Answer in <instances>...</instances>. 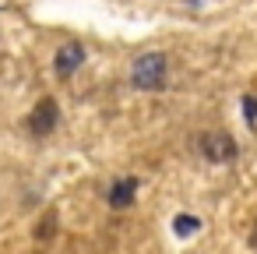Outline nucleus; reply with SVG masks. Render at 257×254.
Instances as JSON below:
<instances>
[{
    "mask_svg": "<svg viewBox=\"0 0 257 254\" xmlns=\"http://www.w3.org/2000/svg\"><path fill=\"white\" fill-rule=\"evenodd\" d=\"M166 71H169V60L166 53H141L134 60V71H131V81L145 92H159L166 89Z\"/></svg>",
    "mask_w": 257,
    "mask_h": 254,
    "instance_id": "obj_1",
    "label": "nucleus"
},
{
    "mask_svg": "<svg viewBox=\"0 0 257 254\" xmlns=\"http://www.w3.org/2000/svg\"><path fill=\"white\" fill-rule=\"evenodd\" d=\"M197 145H201L204 159H211V162H232V159H236V141H232L229 134L208 131V134H201Z\"/></svg>",
    "mask_w": 257,
    "mask_h": 254,
    "instance_id": "obj_2",
    "label": "nucleus"
},
{
    "mask_svg": "<svg viewBox=\"0 0 257 254\" xmlns=\"http://www.w3.org/2000/svg\"><path fill=\"white\" fill-rule=\"evenodd\" d=\"M57 117H60L57 99H39V103H36V110L29 113V131H32L36 138H46V134L57 127Z\"/></svg>",
    "mask_w": 257,
    "mask_h": 254,
    "instance_id": "obj_3",
    "label": "nucleus"
},
{
    "mask_svg": "<svg viewBox=\"0 0 257 254\" xmlns=\"http://www.w3.org/2000/svg\"><path fill=\"white\" fill-rule=\"evenodd\" d=\"M81 60H85V46H81V43H64V46L57 50V57H53V67H57L60 78H71V74L81 67Z\"/></svg>",
    "mask_w": 257,
    "mask_h": 254,
    "instance_id": "obj_4",
    "label": "nucleus"
},
{
    "mask_svg": "<svg viewBox=\"0 0 257 254\" xmlns=\"http://www.w3.org/2000/svg\"><path fill=\"white\" fill-rule=\"evenodd\" d=\"M138 198V177H120L113 187H109V208H131Z\"/></svg>",
    "mask_w": 257,
    "mask_h": 254,
    "instance_id": "obj_5",
    "label": "nucleus"
},
{
    "mask_svg": "<svg viewBox=\"0 0 257 254\" xmlns=\"http://www.w3.org/2000/svg\"><path fill=\"white\" fill-rule=\"evenodd\" d=\"M197 226H201V222H197L194 215H176V219H173L176 236H190V233H197Z\"/></svg>",
    "mask_w": 257,
    "mask_h": 254,
    "instance_id": "obj_6",
    "label": "nucleus"
},
{
    "mask_svg": "<svg viewBox=\"0 0 257 254\" xmlns=\"http://www.w3.org/2000/svg\"><path fill=\"white\" fill-rule=\"evenodd\" d=\"M53 233H57V215H53V212H46V215H43V222H39V229H36V240H50Z\"/></svg>",
    "mask_w": 257,
    "mask_h": 254,
    "instance_id": "obj_7",
    "label": "nucleus"
},
{
    "mask_svg": "<svg viewBox=\"0 0 257 254\" xmlns=\"http://www.w3.org/2000/svg\"><path fill=\"white\" fill-rule=\"evenodd\" d=\"M243 113H246L250 124L257 120V96H243Z\"/></svg>",
    "mask_w": 257,
    "mask_h": 254,
    "instance_id": "obj_8",
    "label": "nucleus"
},
{
    "mask_svg": "<svg viewBox=\"0 0 257 254\" xmlns=\"http://www.w3.org/2000/svg\"><path fill=\"white\" fill-rule=\"evenodd\" d=\"M250 247H253V250H257V226H253V229H250Z\"/></svg>",
    "mask_w": 257,
    "mask_h": 254,
    "instance_id": "obj_9",
    "label": "nucleus"
}]
</instances>
